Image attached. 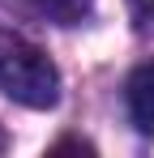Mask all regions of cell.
Returning <instances> with one entry per match:
<instances>
[{"label":"cell","mask_w":154,"mask_h":158,"mask_svg":"<svg viewBox=\"0 0 154 158\" xmlns=\"http://www.w3.org/2000/svg\"><path fill=\"white\" fill-rule=\"evenodd\" d=\"M4 145H9V137H4V128H0V154H4Z\"/></svg>","instance_id":"obj_6"},{"label":"cell","mask_w":154,"mask_h":158,"mask_svg":"<svg viewBox=\"0 0 154 158\" xmlns=\"http://www.w3.org/2000/svg\"><path fill=\"white\" fill-rule=\"evenodd\" d=\"M128 13H133V26L141 30H154V0H128Z\"/></svg>","instance_id":"obj_4"},{"label":"cell","mask_w":154,"mask_h":158,"mask_svg":"<svg viewBox=\"0 0 154 158\" xmlns=\"http://www.w3.org/2000/svg\"><path fill=\"white\" fill-rule=\"evenodd\" d=\"M0 9L43 26H81L94 13V0H0Z\"/></svg>","instance_id":"obj_2"},{"label":"cell","mask_w":154,"mask_h":158,"mask_svg":"<svg viewBox=\"0 0 154 158\" xmlns=\"http://www.w3.org/2000/svg\"><path fill=\"white\" fill-rule=\"evenodd\" d=\"M47 154H94V145L90 141H81V137H64V141H56Z\"/></svg>","instance_id":"obj_5"},{"label":"cell","mask_w":154,"mask_h":158,"mask_svg":"<svg viewBox=\"0 0 154 158\" xmlns=\"http://www.w3.org/2000/svg\"><path fill=\"white\" fill-rule=\"evenodd\" d=\"M124 103H128V120L141 137H154V60L137 64L124 81Z\"/></svg>","instance_id":"obj_3"},{"label":"cell","mask_w":154,"mask_h":158,"mask_svg":"<svg viewBox=\"0 0 154 158\" xmlns=\"http://www.w3.org/2000/svg\"><path fill=\"white\" fill-rule=\"evenodd\" d=\"M0 94H9L13 103L30 111H51L60 103V73L47 60L43 47H34L30 39L0 30Z\"/></svg>","instance_id":"obj_1"}]
</instances>
